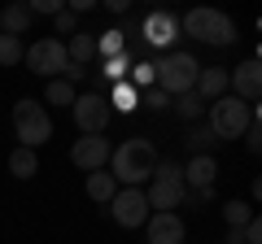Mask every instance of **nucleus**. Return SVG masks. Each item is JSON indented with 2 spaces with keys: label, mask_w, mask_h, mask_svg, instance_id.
<instances>
[{
  "label": "nucleus",
  "mask_w": 262,
  "mask_h": 244,
  "mask_svg": "<svg viewBox=\"0 0 262 244\" xmlns=\"http://www.w3.org/2000/svg\"><path fill=\"white\" fill-rule=\"evenodd\" d=\"M105 170L114 175L118 188H144L153 179V170H158V149H153V140H122L110 153Z\"/></svg>",
  "instance_id": "1"
},
{
  "label": "nucleus",
  "mask_w": 262,
  "mask_h": 244,
  "mask_svg": "<svg viewBox=\"0 0 262 244\" xmlns=\"http://www.w3.org/2000/svg\"><path fill=\"white\" fill-rule=\"evenodd\" d=\"M144 201H149L153 214H175V209L188 201L184 166H175V161H158V170H153V179H149V188H144Z\"/></svg>",
  "instance_id": "2"
},
{
  "label": "nucleus",
  "mask_w": 262,
  "mask_h": 244,
  "mask_svg": "<svg viewBox=\"0 0 262 244\" xmlns=\"http://www.w3.org/2000/svg\"><path fill=\"white\" fill-rule=\"evenodd\" d=\"M153 87H162V92L175 101V96H184V92H192L196 87V75H201V61H196L192 53H166L162 61H153Z\"/></svg>",
  "instance_id": "3"
},
{
  "label": "nucleus",
  "mask_w": 262,
  "mask_h": 244,
  "mask_svg": "<svg viewBox=\"0 0 262 244\" xmlns=\"http://www.w3.org/2000/svg\"><path fill=\"white\" fill-rule=\"evenodd\" d=\"M253 109L258 105H245V101H236L227 92V96H219V101L206 105V127L214 131V140H241L245 127L253 122Z\"/></svg>",
  "instance_id": "4"
},
{
  "label": "nucleus",
  "mask_w": 262,
  "mask_h": 244,
  "mask_svg": "<svg viewBox=\"0 0 262 244\" xmlns=\"http://www.w3.org/2000/svg\"><path fill=\"white\" fill-rule=\"evenodd\" d=\"M179 35L214 44V48H227V44H236V22L227 13H219V9H192V13L179 18Z\"/></svg>",
  "instance_id": "5"
},
{
  "label": "nucleus",
  "mask_w": 262,
  "mask_h": 244,
  "mask_svg": "<svg viewBox=\"0 0 262 244\" xmlns=\"http://www.w3.org/2000/svg\"><path fill=\"white\" fill-rule=\"evenodd\" d=\"M13 135H18L22 149L48 144L53 140V118H48V109L39 101H31V96H22V101L13 105Z\"/></svg>",
  "instance_id": "6"
},
{
  "label": "nucleus",
  "mask_w": 262,
  "mask_h": 244,
  "mask_svg": "<svg viewBox=\"0 0 262 244\" xmlns=\"http://www.w3.org/2000/svg\"><path fill=\"white\" fill-rule=\"evenodd\" d=\"M27 70L31 75H39V79H61V70H66V39H57V35H39L35 44L27 48Z\"/></svg>",
  "instance_id": "7"
},
{
  "label": "nucleus",
  "mask_w": 262,
  "mask_h": 244,
  "mask_svg": "<svg viewBox=\"0 0 262 244\" xmlns=\"http://www.w3.org/2000/svg\"><path fill=\"white\" fill-rule=\"evenodd\" d=\"M70 118H75V127L83 135H105V127L114 122V109H110V101H105V92H83L70 105Z\"/></svg>",
  "instance_id": "8"
},
{
  "label": "nucleus",
  "mask_w": 262,
  "mask_h": 244,
  "mask_svg": "<svg viewBox=\"0 0 262 244\" xmlns=\"http://www.w3.org/2000/svg\"><path fill=\"white\" fill-rule=\"evenodd\" d=\"M149 201H144V188H118L110 201V218L122 227V231H136V227L149 223Z\"/></svg>",
  "instance_id": "9"
},
{
  "label": "nucleus",
  "mask_w": 262,
  "mask_h": 244,
  "mask_svg": "<svg viewBox=\"0 0 262 244\" xmlns=\"http://www.w3.org/2000/svg\"><path fill=\"white\" fill-rule=\"evenodd\" d=\"M227 92H232L236 101H245V105H258V96H262V66H258V57H249V61H241L236 70H227Z\"/></svg>",
  "instance_id": "10"
},
{
  "label": "nucleus",
  "mask_w": 262,
  "mask_h": 244,
  "mask_svg": "<svg viewBox=\"0 0 262 244\" xmlns=\"http://www.w3.org/2000/svg\"><path fill=\"white\" fill-rule=\"evenodd\" d=\"M110 153H114V144L105 140V135H83V140H75V149H70V161L92 175V170L110 166Z\"/></svg>",
  "instance_id": "11"
},
{
  "label": "nucleus",
  "mask_w": 262,
  "mask_h": 244,
  "mask_svg": "<svg viewBox=\"0 0 262 244\" xmlns=\"http://www.w3.org/2000/svg\"><path fill=\"white\" fill-rule=\"evenodd\" d=\"M140 39H144V48H166V44H175V39H179V18H175V13H166V9L149 13L144 27H140Z\"/></svg>",
  "instance_id": "12"
},
{
  "label": "nucleus",
  "mask_w": 262,
  "mask_h": 244,
  "mask_svg": "<svg viewBox=\"0 0 262 244\" xmlns=\"http://www.w3.org/2000/svg\"><path fill=\"white\" fill-rule=\"evenodd\" d=\"M214 183H219V161H214V153H196V157L184 166V188H188V192H206V188H214Z\"/></svg>",
  "instance_id": "13"
},
{
  "label": "nucleus",
  "mask_w": 262,
  "mask_h": 244,
  "mask_svg": "<svg viewBox=\"0 0 262 244\" xmlns=\"http://www.w3.org/2000/svg\"><path fill=\"white\" fill-rule=\"evenodd\" d=\"M184 218L179 214H149L144 223V240L149 244H184Z\"/></svg>",
  "instance_id": "14"
},
{
  "label": "nucleus",
  "mask_w": 262,
  "mask_h": 244,
  "mask_svg": "<svg viewBox=\"0 0 262 244\" xmlns=\"http://www.w3.org/2000/svg\"><path fill=\"white\" fill-rule=\"evenodd\" d=\"M201 101H219V96H227V70L223 66H201V75H196V87H192Z\"/></svg>",
  "instance_id": "15"
},
{
  "label": "nucleus",
  "mask_w": 262,
  "mask_h": 244,
  "mask_svg": "<svg viewBox=\"0 0 262 244\" xmlns=\"http://www.w3.org/2000/svg\"><path fill=\"white\" fill-rule=\"evenodd\" d=\"M31 9L27 5H5V9H0V35H13V39H22L31 31Z\"/></svg>",
  "instance_id": "16"
},
{
  "label": "nucleus",
  "mask_w": 262,
  "mask_h": 244,
  "mask_svg": "<svg viewBox=\"0 0 262 244\" xmlns=\"http://www.w3.org/2000/svg\"><path fill=\"white\" fill-rule=\"evenodd\" d=\"M66 61H75V66H88V61H96V35H88V31H75V35L66 39Z\"/></svg>",
  "instance_id": "17"
},
{
  "label": "nucleus",
  "mask_w": 262,
  "mask_h": 244,
  "mask_svg": "<svg viewBox=\"0 0 262 244\" xmlns=\"http://www.w3.org/2000/svg\"><path fill=\"white\" fill-rule=\"evenodd\" d=\"M83 192L96 201V205H110L114 192H118V183H114L110 170H92V175H88V183H83Z\"/></svg>",
  "instance_id": "18"
},
{
  "label": "nucleus",
  "mask_w": 262,
  "mask_h": 244,
  "mask_svg": "<svg viewBox=\"0 0 262 244\" xmlns=\"http://www.w3.org/2000/svg\"><path fill=\"white\" fill-rule=\"evenodd\" d=\"M105 101H110L114 113H136V109H140V92H136L131 83H114V87H105Z\"/></svg>",
  "instance_id": "19"
},
{
  "label": "nucleus",
  "mask_w": 262,
  "mask_h": 244,
  "mask_svg": "<svg viewBox=\"0 0 262 244\" xmlns=\"http://www.w3.org/2000/svg\"><path fill=\"white\" fill-rule=\"evenodd\" d=\"M9 175H13V179H35V175H39L35 149H22V144H18V149L9 153Z\"/></svg>",
  "instance_id": "20"
},
{
  "label": "nucleus",
  "mask_w": 262,
  "mask_h": 244,
  "mask_svg": "<svg viewBox=\"0 0 262 244\" xmlns=\"http://www.w3.org/2000/svg\"><path fill=\"white\" fill-rule=\"evenodd\" d=\"M122 53H127V31L110 27V31H101V35H96V57H105V61H110V57H122Z\"/></svg>",
  "instance_id": "21"
},
{
  "label": "nucleus",
  "mask_w": 262,
  "mask_h": 244,
  "mask_svg": "<svg viewBox=\"0 0 262 244\" xmlns=\"http://www.w3.org/2000/svg\"><path fill=\"white\" fill-rule=\"evenodd\" d=\"M75 96H79V92L66 83V79H48V87H44V101H48V105H61V109H70Z\"/></svg>",
  "instance_id": "22"
},
{
  "label": "nucleus",
  "mask_w": 262,
  "mask_h": 244,
  "mask_svg": "<svg viewBox=\"0 0 262 244\" xmlns=\"http://www.w3.org/2000/svg\"><path fill=\"white\" fill-rule=\"evenodd\" d=\"M170 105H175V113H179L184 122H196V118H201V109H206V101H201L196 92H184V96H175Z\"/></svg>",
  "instance_id": "23"
},
{
  "label": "nucleus",
  "mask_w": 262,
  "mask_h": 244,
  "mask_svg": "<svg viewBox=\"0 0 262 244\" xmlns=\"http://www.w3.org/2000/svg\"><path fill=\"white\" fill-rule=\"evenodd\" d=\"M214 144H219V140H214V131H210L206 122L188 131V149H192V157H196V153H214Z\"/></svg>",
  "instance_id": "24"
},
{
  "label": "nucleus",
  "mask_w": 262,
  "mask_h": 244,
  "mask_svg": "<svg viewBox=\"0 0 262 244\" xmlns=\"http://www.w3.org/2000/svg\"><path fill=\"white\" fill-rule=\"evenodd\" d=\"M22 57H27V44L13 35H0V66H18Z\"/></svg>",
  "instance_id": "25"
},
{
  "label": "nucleus",
  "mask_w": 262,
  "mask_h": 244,
  "mask_svg": "<svg viewBox=\"0 0 262 244\" xmlns=\"http://www.w3.org/2000/svg\"><path fill=\"white\" fill-rule=\"evenodd\" d=\"M223 218H227V227H245L253 218V205L249 201H227L223 205Z\"/></svg>",
  "instance_id": "26"
},
{
  "label": "nucleus",
  "mask_w": 262,
  "mask_h": 244,
  "mask_svg": "<svg viewBox=\"0 0 262 244\" xmlns=\"http://www.w3.org/2000/svg\"><path fill=\"white\" fill-rule=\"evenodd\" d=\"M153 75H158V70H153V61H149V57H144V61H136V66H131V87H136V92L153 87Z\"/></svg>",
  "instance_id": "27"
},
{
  "label": "nucleus",
  "mask_w": 262,
  "mask_h": 244,
  "mask_svg": "<svg viewBox=\"0 0 262 244\" xmlns=\"http://www.w3.org/2000/svg\"><path fill=\"white\" fill-rule=\"evenodd\" d=\"M127 66H131L127 53H122V57H110V61H105V79H110V87H114V83H127Z\"/></svg>",
  "instance_id": "28"
},
{
  "label": "nucleus",
  "mask_w": 262,
  "mask_h": 244,
  "mask_svg": "<svg viewBox=\"0 0 262 244\" xmlns=\"http://www.w3.org/2000/svg\"><path fill=\"white\" fill-rule=\"evenodd\" d=\"M140 105H149V109H166L170 96L162 92V87H144V92H140Z\"/></svg>",
  "instance_id": "29"
},
{
  "label": "nucleus",
  "mask_w": 262,
  "mask_h": 244,
  "mask_svg": "<svg viewBox=\"0 0 262 244\" xmlns=\"http://www.w3.org/2000/svg\"><path fill=\"white\" fill-rule=\"evenodd\" d=\"M53 22H57V35H75V31H79V18H75L70 9H61Z\"/></svg>",
  "instance_id": "30"
},
{
  "label": "nucleus",
  "mask_w": 262,
  "mask_h": 244,
  "mask_svg": "<svg viewBox=\"0 0 262 244\" xmlns=\"http://www.w3.org/2000/svg\"><path fill=\"white\" fill-rule=\"evenodd\" d=\"M27 9H31V18H35V13H53V18H57V13H61L66 5H61V0H31Z\"/></svg>",
  "instance_id": "31"
},
{
  "label": "nucleus",
  "mask_w": 262,
  "mask_h": 244,
  "mask_svg": "<svg viewBox=\"0 0 262 244\" xmlns=\"http://www.w3.org/2000/svg\"><path fill=\"white\" fill-rule=\"evenodd\" d=\"M61 79H66V83H70V87H79V83H83V79H88V66H75V61H66Z\"/></svg>",
  "instance_id": "32"
},
{
  "label": "nucleus",
  "mask_w": 262,
  "mask_h": 244,
  "mask_svg": "<svg viewBox=\"0 0 262 244\" xmlns=\"http://www.w3.org/2000/svg\"><path fill=\"white\" fill-rule=\"evenodd\" d=\"M223 244H245V235H241V227H227V235H223Z\"/></svg>",
  "instance_id": "33"
}]
</instances>
